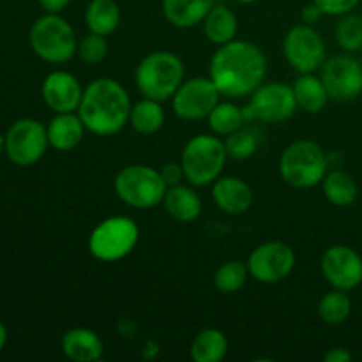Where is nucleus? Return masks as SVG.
<instances>
[{
    "label": "nucleus",
    "mask_w": 362,
    "mask_h": 362,
    "mask_svg": "<svg viewBox=\"0 0 362 362\" xmlns=\"http://www.w3.org/2000/svg\"><path fill=\"white\" fill-rule=\"evenodd\" d=\"M267 57L257 45L233 39L218 46L209 64V76L221 95L239 99L251 95L267 76Z\"/></svg>",
    "instance_id": "f257e3e1"
},
{
    "label": "nucleus",
    "mask_w": 362,
    "mask_h": 362,
    "mask_svg": "<svg viewBox=\"0 0 362 362\" xmlns=\"http://www.w3.org/2000/svg\"><path fill=\"white\" fill-rule=\"evenodd\" d=\"M129 94L120 81L101 76L83 88L78 115L85 129L95 136H113L129 124Z\"/></svg>",
    "instance_id": "f03ea898"
},
{
    "label": "nucleus",
    "mask_w": 362,
    "mask_h": 362,
    "mask_svg": "<svg viewBox=\"0 0 362 362\" xmlns=\"http://www.w3.org/2000/svg\"><path fill=\"white\" fill-rule=\"evenodd\" d=\"M186 80V67L177 53L156 49L147 53L134 69V83L144 98L168 101Z\"/></svg>",
    "instance_id": "7ed1b4c3"
},
{
    "label": "nucleus",
    "mask_w": 362,
    "mask_h": 362,
    "mask_svg": "<svg viewBox=\"0 0 362 362\" xmlns=\"http://www.w3.org/2000/svg\"><path fill=\"white\" fill-rule=\"evenodd\" d=\"M228 152L218 134H197L184 145L180 154L184 177L194 187L212 186L223 175Z\"/></svg>",
    "instance_id": "20e7f679"
},
{
    "label": "nucleus",
    "mask_w": 362,
    "mask_h": 362,
    "mask_svg": "<svg viewBox=\"0 0 362 362\" xmlns=\"http://www.w3.org/2000/svg\"><path fill=\"white\" fill-rule=\"evenodd\" d=\"M327 168V154L313 140L292 141L279 158V175L296 189H310L322 184Z\"/></svg>",
    "instance_id": "39448f33"
},
{
    "label": "nucleus",
    "mask_w": 362,
    "mask_h": 362,
    "mask_svg": "<svg viewBox=\"0 0 362 362\" xmlns=\"http://www.w3.org/2000/svg\"><path fill=\"white\" fill-rule=\"evenodd\" d=\"M28 42L32 52L48 64L69 62L78 49L73 25L60 14L53 13H45L32 23Z\"/></svg>",
    "instance_id": "423d86ee"
},
{
    "label": "nucleus",
    "mask_w": 362,
    "mask_h": 362,
    "mask_svg": "<svg viewBox=\"0 0 362 362\" xmlns=\"http://www.w3.org/2000/svg\"><path fill=\"white\" fill-rule=\"evenodd\" d=\"M113 189L119 200L127 207L148 211L163 204L168 186L161 172L148 165L124 166L113 179Z\"/></svg>",
    "instance_id": "0eeeda50"
},
{
    "label": "nucleus",
    "mask_w": 362,
    "mask_h": 362,
    "mask_svg": "<svg viewBox=\"0 0 362 362\" xmlns=\"http://www.w3.org/2000/svg\"><path fill=\"white\" fill-rule=\"evenodd\" d=\"M140 240V226L129 216H110L103 219L88 235V251L105 264L129 257Z\"/></svg>",
    "instance_id": "6e6552de"
},
{
    "label": "nucleus",
    "mask_w": 362,
    "mask_h": 362,
    "mask_svg": "<svg viewBox=\"0 0 362 362\" xmlns=\"http://www.w3.org/2000/svg\"><path fill=\"white\" fill-rule=\"evenodd\" d=\"M244 119L265 124H283L296 115L297 101L292 85L281 81H264L251 94L250 105L244 106Z\"/></svg>",
    "instance_id": "1a4fd4ad"
},
{
    "label": "nucleus",
    "mask_w": 362,
    "mask_h": 362,
    "mask_svg": "<svg viewBox=\"0 0 362 362\" xmlns=\"http://www.w3.org/2000/svg\"><path fill=\"white\" fill-rule=\"evenodd\" d=\"M283 55L288 66L299 74L315 73L327 60V48L313 25L300 23L293 25L283 37Z\"/></svg>",
    "instance_id": "9d476101"
},
{
    "label": "nucleus",
    "mask_w": 362,
    "mask_h": 362,
    "mask_svg": "<svg viewBox=\"0 0 362 362\" xmlns=\"http://www.w3.org/2000/svg\"><path fill=\"white\" fill-rule=\"evenodd\" d=\"M49 147L48 131L35 119H20L13 122L4 138L6 156L13 165L32 166L41 161Z\"/></svg>",
    "instance_id": "9b49d317"
},
{
    "label": "nucleus",
    "mask_w": 362,
    "mask_h": 362,
    "mask_svg": "<svg viewBox=\"0 0 362 362\" xmlns=\"http://www.w3.org/2000/svg\"><path fill=\"white\" fill-rule=\"evenodd\" d=\"M296 251L283 240H267L255 247L246 264L250 276L262 285H276L292 274L296 269Z\"/></svg>",
    "instance_id": "f8f14e48"
},
{
    "label": "nucleus",
    "mask_w": 362,
    "mask_h": 362,
    "mask_svg": "<svg viewBox=\"0 0 362 362\" xmlns=\"http://www.w3.org/2000/svg\"><path fill=\"white\" fill-rule=\"evenodd\" d=\"M221 92L218 90L211 76H193L180 83L172 101L173 113L187 122L207 119L209 113L219 103Z\"/></svg>",
    "instance_id": "ddd939ff"
},
{
    "label": "nucleus",
    "mask_w": 362,
    "mask_h": 362,
    "mask_svg": "<svg viewBox=\"0 0 362 362\" xmlns=\"http://www.w3.org/2000/svg\"><path fill=\"white\" fill-rule=\"evenodd\" d=\"M320 78L332 101L349 103L362 94V64L352 53H338L325 60Z\"/></svg>",
    "instance_id": "4468645a"
},
{
    "label": "nucleus",
    "mask_w": 362,
    "mask_h": 362,
    "mask_svg": "<svg viewBox=\"0 0 362 362\" xmlns=\"http://www.w3.org/2000/svg\"><path fill=\"white\" fill-rule=\"evenodd\" d=\"M320 271L332 288L352 292L362 283V257L346 244H334L322 255Z\"/></svg>",
    "instance_id": "2eb2a0df"
},
{
    "label": "nucleus",
    "mask_w": 362,
    "mask_h": 362,
    "mask_svg": "<svg viewBox=\"0 0 362 362\" xmlns=\"http://www.w3.org/2000/svg\"><path fill=\"white\" fill-rule=\"evenodd\" d=\"M41 95L45 105L55 113L78 112L83 95L80 80L69 71H52L46 74L41 85Z\"/></svg>",
    "instance_id": "dca6fc26"
},
{
    "label": "nucleus",
    "mask_w": 362,
    "mask_h": 362,
    "mask_svg": "<svg viewBox=\"0 0 362 362\" xmlns=\"http://www.w3.org/2000/svg\"><path fill=\"white\" fill-rule=\"evenodd\" d=\"M212 200L225 214L240 216L253 207L255 194L246 180L233 175H221L212 184Z\"/></svg>",
    "instance_id": "f3484780"
},
{
    "label": "nucleus",
    "mask_w": 362,
    "mask_h": 362,
    "mask_svg": "<svg viewBox=\"0 0 362 362\" xmlns=\"http://www.w3.org/2000/svg\"><path fill=\"white\" fill-rule=\"evenodd\" d=\"M163 207L166 214L177 223H193L202 214L204 202L197 193L194 186L187 184H177L166 189L163 198Z\"/></svg>",
    "instance_id": "a211bd4d"
},
{
    "label": "nucleus",
    "mask_w": 362,
    "mask_h": 362,
    "mask_svg": "<svg viewBox=\"0 0 362 362\" xmlns=\"http://www.w3.org/2000/svg\"><path fill=\"white\" fill-rule=\"evenodd\" d=\"M62 352L67 359L74 362H95L105 354V345L99 334L87 327L69 329L62 336Z\"/></svg>",
    "instance_id": "6ab92c4d"
},
{
    "label": "nucleus",
    "mask_w": 362,
    "mask_h": 362,
    "mask_svg": "<svg viewBox=\"0 0 362 362\" xmlns=\"http://www.w3.org/2000/svg\"><path fill=\"white\" fill-rule=\"evenodd\" d=\"M48 131L49 147L59 152H71L83 141L85 129L80 115L76 112L71 113H55L46 126Z\"/></svg>",
    "instance_id": "aec40b11"
},
{
    "label": "nucleus",
    "mask_w": 362,
    "mask_h": 362,
    "mask_svg": "<svg viewBox=\"0 0 362 362\" xmlns=\"http://www.w3.org/2000/svg\"><path fill=\"white\" fill-rule=\"evenodd\" d=\"M216 0H161L165 20L175 28H193L204 21Z\"/></svg>",
    "instance_id": "412c9836"
},
{
    "label": "nucleus",
    "mask_w": 362,
    "mask_h": 362,
    "mask_svg": "<svg viewBox=\"0 0 362 362\" xmlns=\"http://www.w3.org/2000/svg\"><path fill=\"white\" fill-rule=\"evenodd\" d=\"M292 88L293 95H296L297 108L306 113H311V115L324 112L327 103L331 101L324 81L315 73L299 74V78L293 81Z\"/></svg>",
    "instance_id": "4be33fe9"
},
{
    "label": "nucleus",
    "mask_w": 362,
    "mask_h": 362,
    "mask_svg": "<svg viewBox=\"0 0 362 362\" xmlns=\"http://www.w3.org/2000/svg\"><path fill=\"white\" fill-rule=\"evenodd\" d=\"M202 27H204V34L209 42L221 46L237 39L239 20L230 7L223 6V4H214V7L202 21Z\"/></svg>",
    "instance_id": "5701e85b"
},
{
    "label": "nucleus",
    "mask_w": 362,
    "mask_h": 362,
    "mask_svg": "<svg viewBox=\"0 0 362 362\" xmlns=\"http://www.w3.org/2000/svg\"><path fill=\"white\" fill-rule=\"evenodd\" d=\"M228 354V338L221 329L207 327L198 332L189 346V357L194 362H219Z\"/></svg>",
    "instance_id": "b1692460"
},
{
    "label": "nucleus",
    "mask_w": 362,
    "mask_h": 362,
    "mask_svg": "<svg viewBox=\"0 0 362 362\" xmlns=\"http://www.w3.org/2000/svg\"><path fill=\"white\" fill-rule=\"evenodd\" d=\"M85 25L88 32L112 35L120 25V7L115 0H90L85 7Z\"/></svg>",
    "instance_id": "393cba45"
},
{
    "label": "nucleus",
    "mask_w": 362,
    "mask_h": 362,
    "mask_svg": "<svg viewBox=\"0 0 362 362\" xmlns=\"http://www.w3.org/2000/svg\"><path fill=\"white\" fill-rule=\"evenodd\" d=\"M322 189L329 204L336 207H349L357 200V194H359L356 179L345 170L327 172V175L322 180Z\"/></svg>",
    "instance_id": "a878e982"
},
{
    "label": "nucleus",
    "mask_w": 362,
    "mask_h": 362,
    "mask_svg": "<svg viewBox=\"0 0 362 362\" xmlns=\"http://www.w3.org/2000/svg\"><path fill=\"white\" fill-rule=\"evenodd\" d=\"M165 108L161 101L144 98L140 101L133 103L129 113V124L136 133L140 134H154L165 124Z\"/></svg>",
    "instance_id": "bb28decb"
},
{
    "label": "nucleus",
    "mask_w": 362,
    "mask_h": 362,
    "mask_svg": "<svg viewBox=\"0 0 362 362\" xmlns=\"http://www.w3.org/2000/svg\"><path fill=\"white\" fill-rule=\"evenodd\" d=\"M318 318L327 325H339L349 320L352 313V299L345 290L332 288L318 300Z\"/></svg>",
    "instance_id": "cd10ccee"
},
{
    "label": "nucleus",
    "mask_w": 362,
    "mask_h": 362,
    "mask_svg": "<svg viewBox=\"0 0 362 362\" xmlns=\"http://www.w3.org/2000/svg\"><path fill=\"white\" fill-rule=\"evenodd\" d=\"M205 120H207L212 133L218 134V136H228V134L239 131L243 124L246 122L244 110L230 101H219Z\"/></svg>",
    "instance_id": "c85d7f7f"
},
{
    "label": "nucleus",
    "mask_w": 362,
    "mask_h": 362,
    "mask_svg": "<svg viewBox=\"0 0 362 362\" xmlns=\"http://www.w3.org/2000/svg\"><path fill=\"white\" fill-rule=\"evenodd\" d=\"M247 278H250V269H247L246 262L228 260L219 265L216 271L214 286L218 292L230 296V293H237L239 290H243Z\"/></svg>",
    "instance_id": "c756f323"
},
{
    "label": "nucleus",
    "mask_w": 362,
    "mask_h": 362,
    "mask_svg": "<svg viewBox=\"0 0 362 362\" xmlns=\"http://www.w3.org/2000/svg\"><path fill=\"white\" fill-rule=\"evenodd\" d=\"M334 37L339 48L346 53H356L362 49V16L352 13L339 16L336 23Z\"/></svg>",
    "instance_id": "7c9ffc66"
},
{
    "label": "nucleus",
    "mask_w": 362,
    "mask_h": 362,
    "mask_svg": "<svg viewBox=\"0 0 362 362\" xmlns=\"http://www.w3.org/2000/svg\"><path fill=\"white\" fill-rule=\"evenodd\" d=\"M225 147L228 152V158L235 159V161H243V159L251 158L258 148V140L251 131H246L240 127L235 133L225 136Z\"/></svg>",
    "instance_id": "2f4dec72"
},
{
    "label": "nucleus",
    "mask_w": 362,
    "mask_h": 362,
    "mask_svg": "<svg viewBox=\"0 0 362 362\" xmlns=\"http://www.w3.org/2000/svg\"><path fill=\"white\" fill-rule=\"evenodd\" d=\"M76 55L88 66L103 62L108 55V41H106L105 35L88 32L81 41H78Z\"/></svg>",
    "instance_id": "473e14b6"
},
{
    "label": "nucleus",
    "mask_w": 362,
    "mask_h": 362,
    "mask_svg": "<svg viewBox=\"0 0 362 362\" xmlns=\"http://www.w3.org/2000/svg\"><path fill=\"white\" fill-rule=\"evenodd\" d=\"M322 9L324 16H343L356 9L361 0H313Z\"/></svg>",
    "instance_id": "72a5a7b5"
},
{
    "label": "nucleus",
    "mask_w": 362,
    "mask_h": 362,
    "mask_svg": "<svg viewBox=\"0 0 362 362\" xmlns=\"http://www.w3.org/2000/svg\"><path fill=\"white\" fill-rule=\"evenodd\" d=\"M159 172H161L163 180H165V184L168 187L177 186V184H182V180L186 179V177H184V170H182V165H180V163H166V165L163 166Z\"/></svg>",
    "instance_id": "f704fd0d"
},
{
    "label": "nucleus",
    "mask_w": 362,
    "mask_h": 362,
    "mask_svg": "<svg viewBox=\"0 0 362 362\" xmlns=\"http://www.w3.org/2000/svg\"><path fill=\"white\" fill-rule=\"evenodd\" d=\"M300 18H303V23L306 25H317L318 21L324 18V13H322L320 7L317 6V4L311 0L310 4H304L303 6V11H300Z\"/></svg>",
    "instance_id": "c9c22d12"
},
{
    "label": "nucleus",
    "mask_w": 362,
    "mask_h": 362,
    "mask_svg": "<svg viewBox=\"0 0 362 362\" xmlns=\"http://www.w3.org/2000/svg\"><path fill=\"white\" fill-rule=\"evenodd\" d=\"M325 362H350L352 361V354L349 352L343 346H334V349L329 350L327 354L324 356Z\"/></svg>",
    "instance_id": "e433bc0d"
},
{
    "label": "nucleus",
    "mask_w": 362,
    "mask_h": 362,
    "mask_svg": "<svg viewBox=\"0 0 362 362\" xmlns=\"http://www.w3.org/2000/svg\"><path fill=\"white\" fill-rule=\"evenodd\" d=\"M71 0H39V6L45 9V13H53L60 14L67 6H69Z\"/></svg>",
    "instance_id": "4c0bfd02"
},
{
    "label": "nucleus",
    "mask_w": 362,
    "mask_h": 362,
    "mask_svg": "<svg viewBox=\"0 0 362 362\" xmlns=\"http://www.w3.org/2000/svg\"><path fill=\"white\" fill-rule=\"evenodd\" d=\"M6 343H7V329H6V325L0 322V352L6 349Z\"/></svg>",
    "instance_id": "58836bf2"
},
{
    "label": "nucleus",
    "mask_w": 362,
    "mask_h": 362,
    "mask_svg": "<svg viewBox=\"0 0 362 362\" xmlns=\"http://www.w3.org/2000/svg\"><path fill=\"white\" fill-rule=\"evenodd\" d=\"M235 2L244 4V6H247V4H255V2H258V0H235Z\"/></svg>",
    "instance_id": "ea45409f"
}]
</instances>
